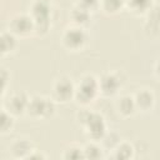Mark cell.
Segmentation results:
<instances>
[{
  "mask_svg": "<svg viewBox=\"0 0 160 160\" xmlns=\"http://www.w3.org/2000/svg\"><path fill=\"white\" fill-rule=\"evenodd\" d=\"M154 74H155V76L158 78V79H160V59L155 62V65H154Z\"/></svg>",
  "mask_w": 160,
  "mask_h": 160,
  "instance_id": "cb8c5ba5",
  "label": "cell"
},
{
  "mask_svg": "<svg viewBox=\"0 0 160 160\" xmlns=\"http://www.w3.org/2000/svg\"><path fill=\"white\" fill-rule=\"evenodd\" d=\"M112 151H114L112 158L120 159V160L131 159L134 156V146L128 141H120Z\"/></svg>",
  "mask_w": 160,
  "mask_h": 160,
  "instance_id": "2e32d148",
  "label": "cell"
},
{
  "mask_svg": "<svg viewBox=\"0 0 160 160\" xmlns=\"http://www.w3.org/2000/svg\"><path fill=\"white\" fill-rule=\"evenodd\" d=\"M91 14H92L91 11L75 5L74 9L70 12V19H71V21H72L74 25H78V26L84 28L91 20Z\"/></svg>",
  "mask_w": 160,
  "mask_h": 160,
  "instance_id": "9a60e30c",
  "label": "cell"
},
{
  "mask_svg": "<svg viewBox=\"0 0 160 160\" xmlns=\"http://www.w3.org/2000/svg\"><path fill=\"white\" fill-rule=\"evenodd\" d=\"M15 125V116L11 115L6 109L1 108V115H0V131L2 135L9 134Z\"/></svg>",
  "mask_w": 160,
  "mask_h": 160,
  "instance_id": "ac0fdd59",
  "label": "cell"
},
{
  "mask_svg": "<svg viewBox=\"0 0 160 160\" xmlns=\"http://www.w3.org/2000/svg\"><path fill=\"white\" fill-rule=\"evenodd\" d=\"M62 159H85L84 148L78 144H70L62 150Z\"/></svg>",
  "mask_w": 160,
  "mask_h": 160,
  "instance_id": "ffe728a7",
  "label": "cell"
},
{
  "mask_svg": "<svg viewBox=\"0 0 160 160\" xmlns=\"http://www.w3.org/2000/svg\"><path fill=\"white\" fill-rule=\"evenodd\" d=\"M100 95L105 98H111L119 92L121 89V79L115 72H105L99 79Z\"/></svg>",
  "mask_w": 160,
  "mask_h": 160,
  "instance_id": "9c48e42d",
  "label": "cell"
},
{
  "mask_svg": "<svg viewBox=\"0 0 160 160\" xmlns=\"http://www.w3.org/2000/svg\"><path fill=\"white\" fill-rule=\"evenodd\" d=\"M76 85L68 76H60L52 84V99L56 104H66L75 99Z\"/></svg>",
  "mask_w": 160,
  "mask_h": 160,
  "instance_id": "8992f818",
  "label": "cell"
},
{
  "mask_svg": "<svg viewBox=\"0 0 160 160\" xmlns=\"http://www.w3.org/2000/svg\"><path fill=\"white\" fill-rule=\"evenodd\" d=\"M75 5L94 12L95 10L100 9V0H75Z\"/></svg>",
  "mask_w": 160,
  "mask_h": 160,
  "instance_id": "44dd1931",
  "label": "cell"
},
{
  "mask_svg": "<svg viewBox=\"0 0 160 160\" xmlns=\"http://www.w3.org/2000/svg\"><path fill=\"white\" fill-rule=\"evenodd\" d=\"M29 99H30V96L24 91L15 92V94L10 95L8 100L4 101L2 108L6 109L11 115H14L16 118V116H20L22 114H26Z\"/></svg>",
  "mask_w": 160,
  "mask_h": 160,
  "instance_id": "ba28073f",
  "label": "cell"
},
{
  "mask_svg": "<svg viewBox=\"0 0 160 160\" xmlns=\"http://www.w3.org/2000/svg\"><path fill=\"white\" fill-rule=\"evenodd\" d=\"M51 12L52 4L51 0H32L29 6V14L35 22V34L45 35L51 26Z\"/></svg>",
  "mask_w": 160,
  "mask_h": 160,
  "instance_id": "7a4b0ae2",
  "label": "cell"
},
{
  "mask_svg": "<svg viewBox=\"0 0 160 160\" xmlns=\"http://www.w3.org/2000/svg\"><path fill=\"white\" fill-rule=\"evenodd\" d=\"M16 48H18V36L9 30L2 31L1 32V56H6L14 52Z\"/></svg>",
  "mask_w": 160,
  "mask_h": 160,
  "instance_id": "5bb4252c",
  "label": "cell"
},
{
  "mask_svg": "<svg viewBox=\"0 0 160 160\" xmlns=\"http://www.w3.org/2000/svg\"><path fill=\"white\" fill-rule=\"evenodd\" d=\"M125 8L134 15H145L154 8V0H125Z\"/></svg>",
  "mask_w": 160,
  "mask_h": 160,
  "instance_id": "4fadbf2b",
  "label": "cell"
},
{
  "mask_svg": "<svg viewBox=\"0 0 160 160\" xmlns=\"http://www.w3.org/2000/svg\"><path fill=\"white\" fill-rule=\"evenodd\" d=\"M100 95L99 89V79L94 75H84L75 88V101L80 105H89L91 104L98 96Z\"/></svg>",
  "mask_w": 160,
  "mask_h": 160,
  "instance_id": "277c9868",
  "label": "cell"
},
{
  "mask_svg": "<svg viewBox=\"0 0 160 160\" xmlns=\"http://www.w3.org/2000/svg\"><path fill=\"white\" fill-rule=\"evenodd\" d=\"M61 44L69 51H80L88 42V34L84 28L72 25L66 28L61 34Z\"/></svg>",
  "mask_w": 160,
  "mask_h": 160,
  "instance_id": "5b68a950",
  "label": "cell"
},
{
  "mask_svg": "<svg viewBox=\"0 0 160 160\" xmlns=\"http://www.w3.org/2000/svg\"><path fill=\"white\" fill-rule=\"evenodd\" d=\"M85 159H100L104 158V148L98 141H91L84 146Z\"/></svg>",
  "mask_w": 160,
  "mask_h": 160,
  "instance_id": "d6986e66",
  "label": "cell"
},
{
  "mask_svg": "<svg viewBox=\"0 0 160 160\" xmlns=\"http://www.w3.org/2000/svg\"><path fill=\"white\" fill-rule=\"evenodd\" d=\"M76 120L79 125L82 126L86 136L91 141L100 142L104 135L108 132L105 119L96 112H92L90 110H81L76 115Z\"/></svg>",
  "mask_w": 160,
  "mask_h": 160,
  "instance_id": "6da1fadb",
  "label": "cell"
},
{
  "mask_svg": "<svg viewBox=\"0 0 160 160\" xmlns=\"http://www.w3.org/2000/svg\"><path fill=\"white\" fill-rule=\"evenodd\" d=\"M125 8V0H100V10L106 15H115Z\"/></svg>",
  "mask_w": 160,
  "mask_h": 160,
  "instance_id": "e0dca14e",
  "label": "cell"
},
{
  "mask_svg": "<svg viewBox=\"0 0 160 160\" xmlns=\"http://www.w3.org/2000/svg\"><path fill=\"white\" fill-rule=\"evenodd\" d=\"M10 79V74L9 71L2 68L1 69V98L4 99L5 98V91H6V84H8V80Z\"/></svg>",
  "mask_w": 160,
  "mask_h": 160,
  "instance_id": "7402d4cb",
  "label": "cell"
},
{
  "mask_svg": "<svg viewBox=\"0 0 160 160\" xmlns=\"http://www.w3.org/2000/svg\"><path fill=\"white\" fill-rule=\"evenodd\" d=\"M9 31H11L18 38H29L35 34V22L31 15L28 14H16L9 21Z\"/></svg>",
  "mask_w": 160,
  "mask_h": 160,
  "instance_id": "52a82bcc",
  "label": "cell"
},
{
  "mask_svg": "<svg viewBox=\"0 0 160 160\" xmlns=\"http://www.w3.org/2000/svg\"><path fill=\"white\" fill-rule=\"evenodd\" d=\"M34 150L35 146L32 141L26 138H16L9 145L10 155L14 159H29V156Z\"/></svg>",
  "mask_w": 160,
  "mask_h": 160,
  "instance_id": "30bf717a",
  "label": "cell"
},
{
  "mask_svg": "<svg viewBox=\"0 0 160 160\" xmlns=\"http://www.w3.org/2000/svg\"><path fill=\"white\" fill-rule=\"evenodd\" d=\"M116 109H118L119 114L121 116H124V118L132 116L138 111L134 96H131V95H122V96H120V99L116 101Z\"/></svg>",
  "mask_w": 160,
  "mask_h": 160,
  "instance_id": "7c38bea8",
  "label": "cell"
},
{
  "mask_svg": "<svg viewBox=\"0 0 160 160\" xmlns=\"http://www.w3.org/2000/svg\"><path fill=\"white\" fill-rule=\"evenodd\" d=\"M134 99H135L136 108L140 111H149L154 108L155 96H154V92L150 89H140L134 95Z\"/></svg>",
  "mask_w": 160,
  "mask_h": 160,
  "instance_id": "8fae6325",
  "label": "cell"
},
{
  "mask_svg": "<svg viewBox=\"0 0 160 160\" xmlns=\"http://www.w3.org/2000/svg\"><path fill=\"white\" fill-rule=\"evenodd\" d=\"M56 110V101L52 98L44 95L30 96L26 114L34 120H48L50 119Z\"/></svg>",
  "mask_w": 160,
  "mask_h": 160,
  "instance_id": "3957f363",
  "label": "cell"
},
{
  "mask_svg": "<svg viewBox=\"0 0 160 160\" xmlns=\"http://www.w3.org/2000/svg\"><path fill=\"white\" fill-rule=\"evenodd\" d=\"M45 158H46V155L39 152V150H36V149H35V150L31 152V155L29 156V159H45Z\"/></svg>",
  "mask_w": 160,
  "mask_h": 160,
  "instance_id": "603a6c76",
  "label": "cell"
}]
</instances>
